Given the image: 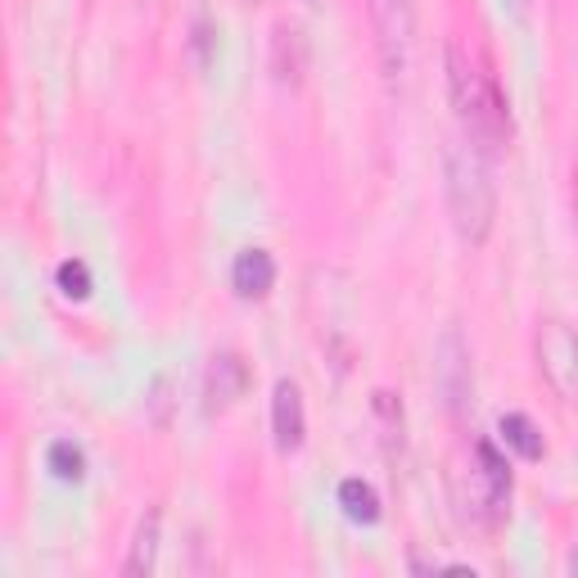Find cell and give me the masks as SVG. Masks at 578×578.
Returning <instances> with one entry per match:
<instances>
[{"instance_id": "5bb4252c", "label": "cell", "mask_w": 578, "mask_h": 578, "mask_svg": "<svg viewBox=\"0 0 578 578\" xmlns=\"http://www.w3.org/2000/svg\"><path fill=\"white\" fill-rule=\"evenodd\" d=\"M60 289H64L68 299H86V295H90V271H86V263H77V258L60 263Z\"/></svg>"}, {"instance_id": "ba28073f", "label": "cell", "mask_w": 578, "mask_h": 578, "mask_svg": "<svg viewBox=\"0 0 578 578\" xmlns=\"http://www.w3.org/2000/svg\"><path fill=\"white\" fill-rule=\"evenodd\" d=\"M231 280H235V295L239 299H263L267 289L276 285V263L267 249H245L231 267Z\"/></svg>"}, {"instance_id": "9a60e30c", "label": "cell", "mask_w": 578, "mask_h": 578, "mask_svg": "<svg viewBox=\"0 0 578 578\" xmlns=\"http://www.w3.org/2000/svg\"><path fill=\"white\" fill-rule=\"evenodd\" d=\"M502 6H506L515 19H524V14H528V0H502Z\"/></svg>"}, {"instance_id": "8fae6325", "label": "cell", "mask_w": 578, "mask_h": 578, "mask_svg": "<svg viewBox=\"0 0 578 578\" xmlns=\"http://www.w3.org/2000/svg\"><path fill=\"white\" fill-rule=\"evenodd\" d=\"M502 439H506V448H515L524 461H543V452H547V443H543V429L528 420V416H520V411H511V416H502Z\"/></svg>"}, {"instance_id": "7a4b0ae2", "label": "cell", "mask_w": 578, "mask_h": 578, "mask_svg": "<svg viewBox=\"0 0 578 578\" xmlns=\"http://www.w3.org/2000/svg\"><path fill=\"white\" fill-rule=\"evenodd\" d=\"M448 95H452V109H457L461 127L470 131L479 150H502L511 136L506 100H502V90L470 64V55L457 41L448 45Z\"/></svg>"}, {"instance_id": "7c38bea8", "label": "cell", "mask_w": 578, "mask_h": 578, "mask_svg": "<svg viewBox=\"0 0 578 578\" xmlns=\"http://www.w3.org/2000/svg\"><path fill=\"white\" fill-rule=\"evenodd\" d=\"M340 506L357 524H375L379 520V497H375L371 484H362V479H344V484H340Z\"/></svg>"}, {"instance_id": "e0dca14e", "label": "cell", "mask_w": 578, "mask_h": 578, "mask_svg": "<svg viewBox=\"0 0 578 578\" xmlns=\"http://www.w3.org/2000/svg\"><path fill=\"white\" fill-rule=\"evenodd\" d=\"M303 6H317V0H303Z\"/></svg>"}, {"instance_id": "9c48e42d", "label": "cell", "mask_w": 578, "mask_h": 578, "mask_svg": "<svg viewBox=\"0 0 578 578\" xmlns=\"http://www.w3.org/2000/svg\"><path fill=\"white\" fill-rule=\"evenodd\" d=\"M474 457H479V474H484V502L493 511H502L511 502V470H506V461L497 457V448L489 439L474 443Z\"/></svg>"}, {"instance_id": "30bf717a", "label": "cell", "mask_w": 578, "mask_h": 578, "mask_svg": "<svg viewBox=\"0 0 578 578\" xmlns=\"http://www.w3.org/2000/svg\"><path fill=\"white\" fill-rule=\"evenodd\" d=\"M159 524H163L159 511H150V515L140 520L136 543H131V556H127V574H131V578L154 574V565H159Z\"/></svg>"}, {"instance_id": "5b68a950", "label": "cell", "mask_w": 578, "mask_h": 578, "mask_svg": "<svg viewBox=\"0 0 578 578\" xmlns=\"http://www.w3.org/2000/svg\"><path fill=\"white\" fill-rule=\"evenodd\" d=\"M271 429H276V448H280V452H299V448H303L308 420H303V394H299L295 379H280V384H276V398H271Z\"/></svg>"}, {"instance_id": "3957f363", "label": "cell", "mask_w": 578, "mask_h": 578, "mask_svg": "<svg viewBox=\"0 0 578 578\" xmlns=\"http://www.w3.org/2000/svg\"><path fill=\"white\" fill-rule=\"evenodd\" d=\"M371 23H375V51H379L384 82L398 90L416 55V6L411 0H371Z\"/></svg>"}, {"instance_id": "2e32d148", "label": "cell", "mask_w": 578, "mask_h": 578, "mask_svg": "<svg viewBox=\"0 0 578 578\" xmlns=\"http://www.w3.org/2000/svg\"><path fill=\"white\" fill-rule=\"evenodd\" d=\"M569 569H574V574H578V552H574V560H569Z\"/></svg>"}, {"instance_id": "6da1fadb", "label": "cell", "mask_w": 578, "mask_h": 578, "mask_svg": "<svg viewBox=\"0 0 578 578\" xmlns=\"http://www.w3.org/2000/svg\"><path fill=\"white\" fill-rule=\"evenodd\" d=\"M443 190H448V213H452L457 235L465 239V245H484V239L493 235V222H497V195H493V181H489L479 144H465V140L448 144Z\"/></svg>"}, {"instance_id": "277c9868", "label": "cell", "mask_w": 578, "mask_h": 578, "mask_svg": "<svg viewBox=\"0 0 578 578\" xmlns=\"http://www.w3.org/2000/svg\"><path fill=\"white\" fill-rule=\"evenodd\" d=\"M538 371L560 403H578V330L547 321L538 330Z\"/></svg>"}, {"instance_id": "4fadbf2b", "label": "cell", "mask_w": 578, "mask_h": 578, "mask_svg": "<svg viewBox=\"0 0 578 578\" xmlns=\"http://www.w3.org/2000/svg\"><path fill=\"white\" fill-rule=\"evenodd\" d=\"M51 470L64 479V484H77V479L86 474V457H82V448L73 443V439H60V443H51Z\"/></svg>"}, {"instance_id": "52a82bcc", "label": "cell", "mask_w": 578, "mask_h": 578, "mask_svg": "<svg viewBox=\"0 0 578 578\" xmlns=\"http://www.w3.org/2000/svg\"><path fill=\"white\" fill-rule=\"evenodd\" d=\"M271 73L285 86H299L308 73V41L299 28H276L271 36Z\"/></svg>"}, {"instance_id": "8992f818", "label": "cell", "mask_w": 578, "mask_h": 578, "mask_svg": "<svg viewBox=\"0 0 578 578\" xmlns=\"http://www.w3.org/2000/svg\"><path fill=\"white\" fill-rule=\"evenodd\" d=\"M245 389H249V366L235 353H217L208 362V384H204L208 411H226L235 398H245Z\"/></svg>"}]
</instances>
